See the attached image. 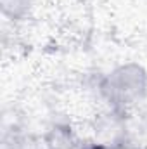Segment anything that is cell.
Masks as SVG:
<instances>
[{"instance_id":"obj_1","label":"cell","mask_w":147,"mask_h":149,"mask_svg":"<svg viewBox=\"0 0 147 149\" xmlns=\"http://www.w3.org/2000/svg\"><path fill=\"white\" fill-rule=\"evenodd\" d=\"M147 90L146 71L137 64H125L112 70L101 83V92L114 111L137 104Z\"/></svg>"},{"instance_id":"obj_2","label":"cell","mask_w":147,"mask_h":149,"mask_svg":"<svg viewBox=\"0 0 147 149\" xmlns=\"http://www.w3.org/2000/svg\"><path fill=\"white\" fill-rule=\"evenodd\" d=\"M0 2H2L3 14L12 19L24 17L31 7V0H0Z\"/></svg>"}]
</instances>
